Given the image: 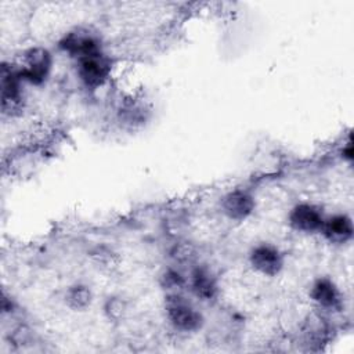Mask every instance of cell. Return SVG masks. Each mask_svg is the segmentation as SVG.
<instances>
[{
    "mask_svg": "<svg viewBox=\"0 0 354 354\" xmlns=\"http://www.w3.org/2000/svg\"><path fill=\"white\" fill-rule=\"evenodd\" d=\"M165 310L169 322L181 332H195L203 324L202 314L181 295L170 293L165 300Z\"/></svg>",
    "mask_w": 354,
    "mask_h": 354,
    "instance_id": "6da1fadb",
    "label": "cell"
},
{
    "mask_svg": "<svg viewBox=\"0 0 354 354\" xmlns=\"http://www.w3.org/2000/svg\"><path fill=\"white\" fill-rule=\"evenodd\" d=\"M53 58L48 50L43 47H33L25 51L24 62L19 68V73L24 82L30 84H41L50 75Z\"/></svg>",
    "mask_w": 354,
    "mask_h": 354,
    "instance_id": "7a4b0ae2",
    "label": "cell"
},
{
    "mask_svg": "<svg viewBox=\"0 0 354 354\" xmlns=\"http://www.w3.org/2000/svg\"><path fill=\"white\" fill-rule=\"evenodd\" d=\"M22 77L18 66H8L3 64L1 66V111L4 115H15L22 108V91L21 83Z\"/></svg>",
    "mask_w": 354,
    "mask_h": 354,
    "instance_id": "3957f363",
    "label": "cell"
},
{
    "mask_svg": "<svg viewBox=\"0 0 354 354\" xmlns=\"http://www.w3.org/2000/svg\"><path fill=\"white\" fill-rule=\"evenodd\" d=\"M111 73V61L102 51L77 59V76L88 88L102 86Z\"/></svg>",
    "mask_w": 354,
    "mask_h": 354,
    "instance_id": "277c9868",
    "label": "cell"
},
{
    "mask_svg": "<svg viewBox=\"0 0 354 354\" xmlns=\"http://www.w3.org/2000/svg\"><path fill=\"white\" fill-rule=\"evenodd\" d=\"M58 46L61 50L77 59L101 51V43L98 37L84 29H76L66 33L59 40Z\"/></svg>",
    "mask_w": 354,
    "mask_h": 354,
    "instance_id": "5b68a950",
    "label": "cell"
},
{
    "mask_svg": "<svg viewBox=\"0 0 354 354\" xmlns=\"http://www.w3.org/2000/svg\"><path fill=\"white\" fill-rule=\"evenodd\" d=\"M249 261L254 270L267 277H275L283 267L282 253L270 243L256 245L249 253Z\"/></svg>",
    "mask_w": 354,
    "mask_h": 354,
    "instance_id": "8992f818",
    "label": "cell"
},
{
    "mask_svg": "<svg viewBox=\"0 0 354 354\" xmlns=\"http://www.w3.org/2000/svg\"><path fill=\"white\" fill-rule=\"evenodd\" d=\"M256 202L253 195L245 189H234L225 194L221 199V210L223 213L236 221H242L248 218L254 210Z\"/></svg>",
    "mask_w": 354,
    "mask_h": 354,
    "instance_id": "52a82bcc",
    "label": "cell"
},
{
    "mask_svg": "<svg viewBox=\"0 0 354 354\" xmlns=\"http://www.w3.org/2000/svg\"><path fill=\"white\" fill-rule=\"evenodd\" d=\"M324 214L321 209L311 203H299L289 213V224L293 230L300 232H317L324 224Z\"/></svg>",
    "mask_w": 354,
    "mask_h": 354,
    "instance_id": "ba28073f",
    "label": "cell"
},
{
    "mask_svg": "<svg viewBox=\"0 0 354 354\" xmlns=\"http://www.w3.org/2000/svg\"><path fill=\"white\" fill-rule=\"evenodd\" d=\"M189 285L194 295L201 300H213L217 296L218 285L213 272L205 266H196L191 270Z\"/></svg>",
    "mask_w": 354,
    "mask_h": 354,
    "instance_id": "9c48e42d",
    "label": "cell"
},
{
    "mask_svg": "<svg viewBox=\"0 0 354 354\" xmlns=\"http://www.w3.org/2000/svg\"><path fill=\"white\" fill-rule=\"evenodd\" d=\"M319 231L332 243H346L353 238V221L346 214H335L324 220Z\"/></svg>",
    "mask_w": 354,
    "mask_h": 354,
    "instance_id": "30bf717a",
    "label": "cell"
},
{
    "mask_svg": "<svg viewBox=\"0 0 354 354\" xmlns=\"http://www.w3.org/2000/svg\"><path fill=\"white\" fill-rule=\"evenodd\" d=\"M310 297L324 308H339L342 301L339 289L328 278H318L313 283Z\"/></svg>",
    "mask_w": 354,
    "mask_h": 354,
    "instance_id": "8fae6325",
    "label": "cell"
},
{
    "mask_svg": "<svg viewBox=\"0 0 354 354\" xmlns=\"http://www.w3.org/2000/svg\"><path fill=\"white\" fill-rule=\"evenodd\" d=\"M93 295L90 288L82 283H76L71 286L65 293L66 304L73 310H83L91 303Z\"/></svg>",
    "mask_w": 354,
    "mask_h": 354,
    "instance_id": "7c38bea8",
    "label": "cell"
},
{
    "mask_svg": "<svg viewBox=\"0 0 354 354\" xmlns=\"http://www.w3.org/2000/svg\"><path fill=\"white\" fill-rule=\"evenodd\" d=\"M160 282L163 288L177 289L184 285V278L174 270H166L160 277Z\"/></svg>",
    "mask_w": 354,
    "mask_h": 354,
    "instance_id": "4fadbf2b",
    "label": "cell"
},
{
    "mask_svg": "<svg viewBox=\"0 0 354 354\" xmlns=\"http://www.w3.org/2000/svg\"><path fill=\"white\" fill-rule=\"evenodd\" d=\"M124 303L122 299L119 297H109L105 303V313L109 318L112 319H118L123 315L124 313Z\"/></svg>",
    "mask_w": 354,
    "mask_h": 354,
    "instance_id": "5bb4252c",
    "label": "cell"
},
{
    "mask_svg": "<svg viewBox=\"0 0 354 354\" xmlns=\"http://www.w3.org/2000/svg\"><path fill=\"white\" fill-rule=\"evenodd\" d=\"M343 156H344L346 159H348V160L353 159V147H351V144H348V145L343 149Z\"/></svg>",
    "mask_w": 354,
    "mask_h": 354,
    "instance_id": "9a60e30c",
    "label": "cell"
}]
</instances>
